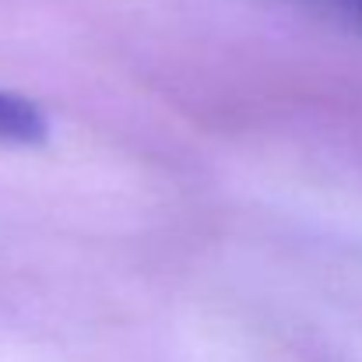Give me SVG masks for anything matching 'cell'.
I'll return each mask as SVG.
<instances>
[{"instance_id": "cell-1", "label": "cell", "mask_w": 362, "mask_h": 362, "mask_svg": "<svg viewBox=\"0 0 362 362\" xmlns=\"http://www.w3.org/2000/svg\"><path fill=\"white\" fill-rule=\"evenodd\" d=\"M46 137H49L46 113L32 99L0 88V144L32 148V144H42Z\"/></svg>"}, {"instance_id": "cell-2", "label": "cell", "mask_w": 362, "mask_h": 362, "mask_svg": "<svg viewBox=\"0 0 362 362\" xmlns=\"http://www.w3.org/2000/svg\"><path fill=\"white\" fill-rule=\"evenodd\" d=\"M303 4H310V7L331 14V18H341V21L362 28V0H303Z\"/></svg>"}]
</instances>
